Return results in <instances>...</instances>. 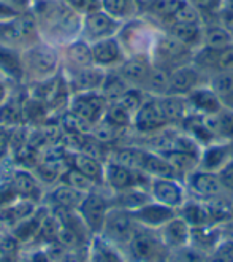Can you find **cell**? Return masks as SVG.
<instances>
[{"instance_id":"6da1fadb","label":"cell","mask_w":233,"mask_h":262,"mask_svg":"<svg viewBox=\"0 0 233 262\" xmlns=\"http://www.w3.org/2000/svg\"><path fill=\"white\" fill-rule=\"evenodd\" d=\"M34 14L38 21L40 34L53 40L68 41L81 34L83 16L73 11L65 0H38Z\"/></svg>"},{"instance_id":"7a4b0ae2","label":"cell","mask_w":233,"mask_h":262,"mask_svg":"<svg viewBox=\"0 0 233 262\" xmlns=\"http://www.w3.org/2000/svg\"><path fill=\"white\" fill-rule=\"evenodd\" d=\"M21 64L22 72L32 75L34 78L44 80L51 78L57 72L60 64L59 51L51 43L37 41L21 51Z\"/></svg>"},{"instance_id":"3957f363","label":"cell","mask_w":233,"mask_h":262,"mask_svg":"<svg viewBox=\"0 0 233 262\" xmlns=\"http://www.w3.org/2000/svg\"><path fill=\"white\" fill-rule=\"evenodd\" d=\"M194 50L191 46L181 43L172 35H160L152 43V66L173 70L176 67L191 64Z\"/></svg>"},{"instance_id":"277c9868","label":"cell","mask_w":233,"mask_h":262,"mask_svg":"<svg viewBox=\"0 0 233 262\" xmlns=\"http://www.w3.org/2000/svg\"><path fill=\"white\" fill-rule=\"evenodd\" d=\"M136 229L138 223L133 220L132 213L114 207L108 210L100 235L106 243L113 245L114 248L126 250V246L132 240Z\"/></svg>"},{"instance_id":"5b68a950","label":"cell","mask_w":233,"mask_h":262,"mask_svg":"<svg viewBox=\"0 0 233 262\" xmlns=\"http://www.w3.org/2000/svg\"><path fill=\"white\" fill-rule=\"evenodd\" d=\"M167 251L159 234L154 229L143 227L138 224V229L129 245L126 246V253L133 262H159Z\"/></svg>"},{"instance_id":"8992f818","label":"cell","mask_w":233,"mask_h":262,"mask_svg":"<svg viewBox=\"0 0 233 262\" xmlns=\"http://www.w3.org/2000/svg\"><path fill=\"white\" fill-rule=\"evenodd\" d=\"M122 27V21L111 16L103 8L92 11L83 16V27L81 35L86 41L94 43L108 37H116Z\"/></svg>"},{"instance_id":"52a82bcc","label":"cell","mask_w":233,"mask_h":262,"mask_svg":"<svg viewBox=\"0 0 233 262\" xmlns=\"http://www.w3.org/2000/svg\"><path fill=\"white\" fill-rule=\"evenodd\" d=\"M148 191L154 202L173 210H179L185 204V188L178 178H152Z\"/></svg>"},{"instance_id":"ba28073f","label":"cell","mask_w":233,"mask_h":262,"mask_svg":"<svg viewBox=\"0 0 233 262\" xmlns=\"http://www.w3.org/2000/svg\"><path fill=\"white\" fill-rule=\"evenodd\" d=\"M108 210H110V207H108V200L94 191V192H89L84 197L83 204L80 205V208H78V213H80V216L83 218L90 234H100L102 227L105 224Z\"/></svg>"},{"instance_id":"9c48e42d","label":"cell","mask_w":233,"mask_h":262,"mask_svg":"<svg viewBox=\"0 0 233 262\" xmlns=\"http://www.w3.org/2000/svg\"><path fill=\"white\" fill-rule=\"evenodd\" d=\"M185 184H188V189L195 197L203 199V200L217 199L225 192L217 173L201 170V168H197L195 172L185 177Z\"/></svg>"},{"instance_id":"30bf717a","label":"cell","mask_w":233,"mask_h":262,"mask_svg":"<svg viewBox=\"0 0 233 262\" xmlns=\"http://www.w3.org/2000/svg\"><path fill=\"white\" fill-rule=\"evenodd\" d=\"M106 99L100 94L99 91L96 92H84V94H76L70 102V112L80 115L81 118L87 119L92 124H96L105 115L106 110Z\"/></svg>"},{"instance_id":"8fae6325","label":"cell","mask_w":233,"mask_h":262,"mask_svg":"<svg viewBox=\"0 0 233 262\" xmlns=\"http://www.w3.org/2000/svg\"><path fill=\"white\" fill-rule=\"evenodd\" d=\"M132 122L139 132H154V130L167 126L168 122L162 112L159 97H152V99L145 100L143 105L139 106V110L133 115Z\"/></svg>"},{"instance_id":"7c38bea8","label":"cell","mask_w":233,"mask_h":262,"mask_svg":"<svg viewBox=\"0 0 233 262\" xmlns=\"http://www.w3.org/2000/svg\"><path fill=\"white\" fill-rule=\"evenodd\" d=\"M92 48V57H94V64L105 69V67H114L121 66L126 59L124 54L122 43L118 37H108L99 41L90 43Z\"/></svg>"},{"instance_id":"4fadbf2b","label":"cell","mask_w":233,"mask_h":262,"mask_svg":"<svg viewBox=\"0 0 233 262\" xmlns=\"http://www.w3.org/2000/svg\"><path fill=\"white\" fill-rule=\"evenodd\" d=\"M192 227L185 223L181 216H175L162 227H159V237L167 250H179L191 245Z\"/></svg>"},{"instance_id":"5bb4252c","label":"cell","mask_w":233,"mask_h":262,"mask_svg":"<svg viewBox=\"0 0 233 262\" xmlns=\"http://www.w3.org/2000/svg\"><path fill=\"white\" fill-rule=\"evenodd\" d=\"M200 70L191 62L181 67L170 70L168 76V91L167 94L175 96H188L191 91L200 86Z\"/></svg>"},{"instance_id":"9a60e30c","label":"cell","mask_w":233,"mask_h":262,"mask_svg":"<svg viewBox=\"0 0 233 262\" xmlns=\"http://www.w3.org/2000/svg\"><path fill=\"white\" fill-rule=\"evenodd\" d=\"M152 69V60L146 54H133L124 59L118 72L132 88H143L148 75Z\"/></svg>"},{"instance_id":"2e32d148","label":"cell","mask_w":233,"mask_h":262,"mask_svg":"<svg viewBox=\"0 0 233 262\" xmlns=\"http://www.w3.org/2000/svg\"><path fill=\"white\" fill-rule=\"evenodd\" d=\"M130 213H132L133 220L139 226L149 227V229H159L165 223H168L170 220L176 216V210L154 202V200H151L149 204L143 205L142 208H138L135 211H130Z\"/></svg>"},{"instance_id":"e0dca14e","label":"cell","mask_w":233,"mask_h":262,"mask_svg":"<svg viewBox=\"0 0 233 262\" xmlns=\"http://www.w3.org/2000/svg\"><path fill=\"white\" fill-rule=\"evenodd\" d=\"M105 75H106L105 69H102L99 66H90L86 69L72 70L70 88L75 89L78 94L100 91V86L105 80Z\"/></svg>"},{"instance_id":"ac0fdd59","label":"cell","mask_w":233,"mask_h":262,"mask_svg":"<svg viewBox=\"0 0 233 262\" xmlns=\"http://www.w3.org/2000/svg\"><path fill=\"white\" fill-rule=\"evenodd\" d=\"M206 129L214 138H225L233 140V108L222 106L217 113L201 115Z\"/></svg>"},{"instance_id":"d6986e66","label":"cell","mask_w":233,"mask_h":262,"mask_svg":"<svg viewBox=\"0 0 233 262\" xmlns=\"http://www.w3.org/2000/svg\"><path fill=\"white\" fill-rule=\"evenodd\" d=\"M103 181H106L108 186L116 192L126 191L130 188H138L136 178H135V170H129V168L122 167L113 161L105 164Z\"/></svg>"},{"instance_id":"ffe728a7","label":"cell","mask_w":233,"mask_h":262,"mask_svg":"<svg viewBox=\"0 0 233 262\" xmlns=\"http://www.w3.org/2000/svg\"><path fill=\"white\" fill-rule=\"evenodd\" d=\"M65 60L70 67V70L78 69H86L94 64V57H92V48L90 43L84 38H75L67 43L65 51H64Z\"/></svg>"},{"instance_id":"44dd1931","label":"cell","mask_w":233,"mask_h":262,"mask_svg":"<svg viewBox=\"0 0 233 262\" xmlns=\"http://www.w3.org/2000/svg\"><path fill=\"white\" fill-rule=\"evenodd\" d=\"M189 105L200 113V115H209V113H217L222 108L221 99L216 96V92L208 86H197L194 91H191L188 96Z\"/></svg>"},{"instance_id":"7402d4cb","label":"cell","mask_w":233,"mask_h":262,"mask_svg":"<svg viewBox=\"0 0 233 262\" xmlns=\"http://www.w3.org/2000/svg\"><path fill=\"white\" fill-rule=\"evenodd\" d=\"M233 45V35L228 30L217 21L203 24V30H201V46L209 50H225Z\"/></svg>"},{"instance_id":"603a6c76","label":"cell","mask_w":233,"mask_h":262,"mask_svg":"<svg viewBox=\"0 0 233 262\" xmlns=\"http://www.w3.org/2000/svg\"><path fill=\"white\" fill-rule=\"evenodd\" d=\"M162 112L168 124H178L189 116V100L185 96H175V94H165L159 97Z\"/></svg>"},{"instance_id":"cb8c5ba5","label":"cell","mask_w":233,"mask_h":262,"mask_svg":"<svg viewBox=\"0 0 233 262\" xmlns=\"http://www.w3.org/2000/svg\"><path fill=\"white\" fill-rule=\"evenodd\" d=\"M70 167L75 168V170H78L80 173L86 175L92 181H96V183L103 181L105 165L99 159L90 158L84 152H80V151L72 152L70 154Z\"/></svg>"},{"instance_id":"d4e9b609","label":"cell","mask_w":233,"mask_h":262,"mask_svg":"<svg viewBox=\"0 0 233 262\" xmlns=\"http://www.w3.org/2000/svg\"><path fill=\"white\" fill-rule=\"evenodd\" d=\"M201 30H203V26L198 24H185L176 21L167 23V34L175 37L181 43L191 46L192 50L197 46H201Z\"/></svg>"},{"instance_id":"484cf974","label":"cell","mask_w":233,"mask_h":262,"mask_svg":"<svg viewBox=\"0 0 233 262\" xmlns=\"http://www.w3.org/2000/svg\"><path fill=\"white\" fill-rule=\"evenodd\" d=\"M231 146L225 145H209L203 152H200V168L208 172H217L219 168L231 159Z\"/></svg>"},{"instance_id":"4316f807","label":"cell","mask_w":233,"mask_h":262,"mask_svg":"<svg viewBox=\"0 0 233 262\" xmlns=\"http://www.w3.org/2000/svg\"><path fill=\"white\" fill-rule=\"evenodd\" d=\"M142 170L145 173H148L151 178H178V175L173 170V167L170 165L167 158L160 152L146 151Z\"/></svg>"},{"instance_id":"83f0119b","label":"cell","mask_w":233,"mask_h":262,"mask_svg":"<svg viewBox=\"0 0 233 262\" xmlns=\"http://www.w3.org/2000/svg\"><path fill=\"white\" fill-rule=\"evenodd\" d=\"M11 189L16 194V197L22 199H34L38 194V181L34 173H30L29 170H14L11 175Z\"/></svg>"},{"instance_id":"f1b7e54d","label":"cell","mask_w":233,"mask_h":262,"mask_svg":"<svg viewBox=\"0 0 233 262\" xmlns=\"http://www.w3.org/2000/svg\"><path fill=\"white\" fill-rule=\"evenodd\" d=\"M167 158L170 165L178 177H188L192 172H195L200 167V154H191V152H181V151H168L160 152Z\"/></svg>"},{"instance_id":"f546056e","label":"cell","mask_w":233,"mask_h":262,"mask_svg":"<svg viewBox=\"0 0 233 262\" xmlns=\"http://www.w3.org/2000/svg\"><path fill=\"white\" fill-rule=\"evenodd\" d=\"M87 194L78 191L75 188H72L70 184L64 183L59 184L57 188L53 189L51 192V200L56 207L60 208H68V210H78L80 205L83 204V200Z\"/></svg>"},{"instance_id":"4dcf8cb0","label":"cell","mask_w":233,"mask_h":262,"mask_svg":"<svg viewBox=\"0 0 233 262\" xmlns=\"http://www.w3.org/2000/svg\"><path fill=\"white\" fill-rule=\"evenodd\" d=\"M151 194L148 189L143 188H130L126 191H121L116 195V207L127 210V211H135L142 208L143 205L151 202Z\"/></svg>"},{"instance_id":"1f68e13d","label":"cell","mask_w":233,"mask_h":262,"mask_svg":"<svg viewBox=\"0 0 233 262\" xmlns=\"http://www.w3.org/2000/svg\"><path fill=\"white\" fill-rule=\"evenodd\" d=\"M132 86L122 78L121 73L116 70V72H106L105 75V80L100 86V94L106 99L108 103L111 102H116L124 92H126L127 89H130Z\"/></svg>"},{"instance_id":"d6a6232c","label":"cell","mask_w":233,"mask_h":262,"mask_svg":"<svg viewBox=\"0 0 233 262\" xmlns=\"http://www.w3.org/2000/svg\"><path fill=\"white\" fill-rule=\"evenodd\" d=\"M146 151L136 146H122L118 148L113 154L111 161L129 168V170H142Z\"/></svg>"},{"instance_id":"836d02e7","label":"cell","mask_w":233,"mask_h":262,"mask_svg":"<svg viewBox=\"0 0 233 262\" xmlns=\"http://www.w3.org/2000/svg\"><path fill=\"white\" fill-rule=\"evenodd\" d=\"M179 216L191 227H201L209 223L213 214L206 205H201L198 202H185L179 208Z\"/></svg>"},{"instance_id":"e575fe53","label":"cell","mask_w":233,"mask_h":262,"mask_svg":"<svg viewBox=\"0 0 233 262\" xmlns=\"http://www.w3.org/2000/svg\"><path fill=\"white\" fill-rule=\"evenodd\" d=\"M209 88L221 99L224 106L233 108V73H214L209 81Z\"/></svg>"},{"instance_id":"d590c367","label":"cell","mask_w":233,"mask_h":262,"mask_svg":"<svg viewBox=\"0 0 233 262\" xmlns=\"http://www.w3.org/2000/svg\"><path fill=\"white\" fill-rule=\"evenodd\" d=\"M60 129L65 134H78V135H90L94 124L89 122L87 119L81 118L73 112H65L60 116Z\"/></svg>"},{"instance_id":"8d00e7d4","label":"cell","mask_w":233,"mask_h":262,"mask_svg":"<svg viewBox=\"0 0 233 262\" xmlns=\"http://www.w3.org/2000/svg\"><path fill=\"white\" fill-rule=\"evenodd\" d=\"M168 76H170V70H167L164 67L152 66L143 88L146 91H149L151 94L162 97L168 91Z\"/></svg>"},{"instance_id":"74e56055","label":"cell","mask_w":233,"mask_h":262,"mask_svg":"<svg viewBox=\"0 0 233 262\" xmlns=\"http://www.w3.org/2000/svg\"><path fill=\"white\" fill-rule=\"evenodd\" d=\"M0 70L8 73L13 78H19L24 73L21 64V53H16L10 46L0 45Z\"/></svg>"},{"instance_id":"f35d334b","label":"cell","mask_w":233,"mask_h":262,"mask_svg":"<svg viewBox=\"0 0 233 262\" xmlns=\"http://www.w3.org/2000/svg\"><path fill=\"white\" fill-rule=\"evenodd\" d=\"M89 254V262H124L118 248L103 240H96Z\"/></svg>"},{"instance_id":"ab89813d","label":"cell","mask_w":233,"mask_h":262,"mask_svg":"<svg viewBox=\"0 0 233 262\" xmlns=\"http://www.w3.org/2000/svg\"><path fill=\"white\" fill-rule=\"evenodd\" d=\"M181 4H182V0H152L145 8V11L149 13L154 18L168 23L173 18V14L176 13Z\"/></svg>"},{"instance_id":"60d3db41","label":"cell","mask_w":233,"mask_h":262,"mask_svg":"<svg viewBox=\"0 0 233 262\" xmlns=\"http://www.w3.org/2000/svg\"><path fill=\"white\" fill-rule=\"evenodd\" d=\"M170 21L203 26V13L198 8H195L191 2H188V0H182V4L179 5V8L176 10V13Z\"/></svg>"},{"instance_id":"b9f144b4","label":"cell","mask_w":233,"mask_h":262,"mask_svg":"<svg viewBox=\"0 0 233 262\" xmlns=\"http://www.w3.org/2000/svg\"><path fill=\"white\" fill-rule=\"evenodd\" d=\"M121 130H122L121 127H116L114 124H111V122H108L105 118H102L94 124L92 137H94L96 140H99L102 145H108V143H113L118 140Z\"/></svg>"},{"instance_id":"7bdbcfd3","label":"cell","mask_w":233,"mask_h":262,"mask_svg":"<svg viewBox=\"0 0 233 262\" xmlns=\"http://www.w3.org/2000/svg\"><path fill=\"white\" fill-rule=\"evenodd\" d=\"M103 118L108 122H111V124H114L116 127H121V129L129 127L132 119H133V116L127 110H124L122 106L119 103H116V102H111V103L106 105Z\"/></svg>"},{"instance_id":"ee69618b","label":"cell","mask_w":233,"mask_h":262,"mask_svg":"<svg viewBox=\"0 0 233 262\" xmlns=\"http://www.w3.org/2000/svg\"><path fill=\"white\" fill-rule=\"evenodd\" d=\"M145 97H143V91L138 88H130L127 89L124 94L116 100V103H119L124 110H127L132 116L139 110V106L143 105Z\"/></svg>"},{"instance_id":"f6af8a7d","label":"cell","mask_w":233,"mask_h":262,"mask_svg":"<svg viewBox=\"0 0 233 262\" xmlns=\"http://www.w3.org/2000/svg\"><path fill=\"white\" fill-rule=\"evenodd\" d=\"M65 178V183L70 184L72 188L78 189V191H81L84 194H89V192H94V188H96V181H92L90 178H87L86 175L80 173L78 170H75V168L68 167L67 168V172L64 175Z\"/></svg>"},{"instance_id":"bcb514c9","label":"cell","mask_w":233,"mask_h":262,"mask_svg":"<svg viewBox=\"0 0 233 262\" xmlns=\"http://www.w3.org/2000/svg\"><path fill=\"white\" fill-rule=\"evenodd\" d=\"M102 8L110 13L111 16L122 21V18L129 16L135 8L133 0H102Z\"/></svg>"},{"instance_id":"7dc6e473","label":"cell","mask_w":233,"mask_h":262,"mask_svg":"<svg viewBox=\"0 0 233 262\" xmlns=\"http://www.w3.org/2000/svg\"><path fill=\"white\" fill-rule=\"evenodd\" d=\"M205 262H233V240L225 238L221 243L217 242L208 253Z\"/></svg>"},{"instance_id":"c3c4849f","label":"cell","mask_w":233,"mask_h":262,"mask_svg":"<svg viewBox=\"0 0 233 262\" xmlns=\"http://www.w3.org/2000/svg\"><path fill=\"white\" fill-rule=\"evenodd\" d=\"M21 115V108L16 103L11 100H5L0 105V127L7 129L10 126H14L16 122H19Z\"/></svg>"},{"instance_id":"681fc988","label":"cell","mask_w":233,"mask_h":262,"mask_svg":"<svg viewBox=\"0 0 233 262\" xmlns=\"http://www.w3.org/2000/svg\"><path fill=\"white\" fill-rule=\"evenodd\" d=\"M65 4L81 16L102 8V0H65Z\"/></svg>"},{"instance_id":"f907efd6","label":"cell","mask_w":233,"mask_h":262,"mask_svg":"<svg viewBox=\"0 0 233 262\" xmlns=\"http://www.w3.org/2000/svg\"><path fill=\"white\" fill-rule=\"evenodd\" d=\"M233 73V45L225 50L217 51L216 59V73Z\"/></svg>"},{"instance_id":"816d5d0a","label":"cell","mask_w":233,"mask_h":262,"mask_svg":"<svg viewBox=\"0 0 233 262\" xmlns=\"http://www.w3.org/2000/svg\"><path fill=\"white\" fill-rule=\"evenodd\" d=\"M168 262H205V257L200 251L189 248V246H184V248L175 250L172 259Z\"/></svg>"},{"instance_id":"f5cc1de1","label":"cell","mask_w":233,"mask_h":262,"mask_svg":"<svg viewBox=\"0 0 233 262\" xmlns=\"http://www.w3.org/2000/svg\"><path fill=\"white\" fill-rule=\"evenodd\" d=\"M216 173H217V177H219V180H221V184H222L224 191L233 194V158L230 161H227Z\"/></svg>"},{"instance_id":"db71d44e","label":"cell","mask_w":233,"mask_h":262,"mask_svg":"<svg viewBox=\"0 0 233 262\" xmlns=\"http://www.w3.org/2000/svg\"><path fill=\"white\" fill-rule=\"evenodd\" d=\"M188 2H191L201 13H203V11L211 13L216 8H219V5H221V0H188Z\"/></svg>"},{"instance_id":"11a10c76","label":"cell","mask_w":233,"mask_h":262,"mask_svg":"<svg viewBox=\"0 0 233 262\" xmlns=\"http://www.w3.org/2000/svg\"><path fill=\"white\" fill-rule=\"evenodd\" d=\"M21 11L14 8L11 4H8L7 0H0V21H5V19H11L14 18L16 14H19Z\"/></svg>"},{"instance_id":"9f6ffc18","label":"cell","mask_w":233,"mask_h":262,"mask_svg":"<svg viewBox=\"0 0 233 262\" xmlns=\"http://www.w3.org/2000/svg\"><path fill=\"white\" fill-rule=\"evenodd\" d=\"M14 199H16V194H14L10 184H7V186H0V207L13 204Z\"/></svg>"},{"instance_id":"6f0895ef","label":"cell","mask_w":233,"mask_h":262,"mask_svg":"<svg viewBox=\"0 0 233 262\" xmlns=\"http://www.w3.org/2000/svg\"><path fill=\"white\" fill-rule=\"evenodd\" d=\"M219 23L233 35V10H219Z\"/></svg>"},{"instance_id":"680465c9","label":"cell","mask_w":233,"mask_h":262,"mask_svg":"<svg viewBox=\"0 0 233 262\" xmlns=\"http://www.w3.org/2000/svg\"><path fill=\"white\" fill-rule=\"evenodd\" d=\"M8 143H10V134L7 132L5 127H0V158L5 154Z\"/></svg>"},{"instance_id":"91938a15","label":"cell","mask_w":233,"mask_h":262,"mask_svg":"<svg viewBox=\"0 0 233 262\" xmlns=\"http://www.w3.org/2000/svg\"><path fill=\"white\" fill-rule=\"evenodd\" d=\"M225 232L228 234V237H227V238L233 240V218H230V221L225 224Z\"/></svg>"},{"instance_id":"94428289","label":"cell","mask_w":233,"mask_h":262,"mask_svg":"<svg viewBox=\"0 0 233 262\" xmlns=\"http://www.w3.org/2000/svg\"><path fill=\"white\" fill-rule=\"evenodd\" d=\"M219 10H233V0H221Z\"/></svg>"},{"instance_id":"6125c7cd","label":"cell","mask_w":233,"mask_h":262,"mask_svg":"<svg viewBox=\"0 0 233 262\" xmlns=\"http://www.w3.org/2000/svg\"><path fill=\"white\" fill-rule=\"evenodd\" d=\"M151 2H152V0H133L135 7H139V8H143V10H145Z\"/></svg>"},{"instance_id":"be15d7a7","label":"cell","mask_w":233,"mask_h":262,"mask_svg":"<svg viewBox=\"0 0 233 262\" xmlns=\"http://www.w3.org/2000/svg\"><path fill=\"white\" fill-rule=\"evenodd\" d=\"M5 100H7V89L2 83H0V105H2Z\"/></svg>"},{"instance_id":"e7e4bbea","label":"cell","mask_w":233,"mask_h":262,"mask_svg":"<svg viewBox=\"0 0 233 262\" xmlns=\"http://www.w3.org/2000/svg\"><path fill=\"white\" fill-rule=\"evenodd\" d=\"M7 257H8V256H5V254H4L2 251H0V262H4V260H5Z\"/></svg>"},{"instance_id":"03108f58","label":"cell","mask_w":233,"mask_h":262,"mask_svg":"<svg viewBox=\"0 0 233 262\" xmlns=\"http://www.w3.org/2000/svg\"><path fill=\"white\" fill-rule=\"evenodd\" d=\"M228 216L233 218V200H231V205H230V213H228Z\"/></svg>"}]
</instances>
